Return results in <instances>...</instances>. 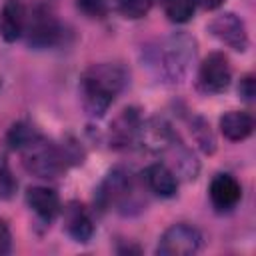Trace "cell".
Segmentation results:
<instances>
[{"instance_id":"cell-24","label":"cell","mask_w":256,"mask_h":256,"mask_svg":"<svg viewBox=\"0 0 256 256\" xmlns=\"http://www.w3.org/2000/svg\"><path fill=\"white\" fill-rule=\"evenodd\" d=\"M12 250V234L4 220H0V256L8 254Z\"/></svg>"},{"instance_id":"cell-25","label":"cell","mask_w":256,"mask_h":256,"mask_svg":"<svg viewBox=\"0 0 256 256\" xmlns=\"http://www.w3.org/2000/svg\"><path fill=\"white\" fill-rule=\"evenodd\" d=\"M204 10H214V8H218L224 0H196Z\"/></svg>"},{"instance_id":"cell-5","label":"cell","mask_w":256,"mask_h":256,"mask_svg":"<svg viewBox=\"0 0 256 256\" xmlns=\"http://www.w3.org/2000/svg\"><path fill=\"white\" fill-rule=\"evenodd\" d=\"M26 40L34 48H50L60 38V24L56 16L46 8L38 6L30 16H26Z\"/></svg>"},{"instance_id":"cell-3","label":"cell","mask_w":256,"mask_h":256,"mask_svg":"<svg viewBox=\"0 0 256 256\" xmlns=\"http://www.w3.org/2000/svg\"><path fill=\"white\" fill-rule=\"evenodd\" d=\"M194 58H196V40L184 32H178L168 36L158 46L154 64L158 68V74L166 82L178 84L188 76Z\"/></svg>"},{"instance_id":"cell-10","label":"cell","mask_w":256,"mask_h":256,"mask_svg":"<svg viewBox=\"0 0 256 256\" xmlns=\"http://www.w3.org/2000/svg\"><path fill=\"white\" fill-rule=\"evenodd\" d=\"M140 114L136 108H124L114 122L110 124V146L116 150H124L132 146L138 140V130H140Z\"/></svg>"},{"instance_id":"cell-15","label":"cell","mask_w":256,"mask_h":256,"mask_svg":"<svg viewBox=\"0 0 256 256\" xmlns=\"http://www.w3.org/2000/svg\"><path fill=\"white\" fill-rule=\"evenodd\" d=\"M144 182L154 194H158L162 198H170L178 190V178L172 172V168H168L166 164L148 166L144 170Z\"/></svg>"},{"instance_id":"cell-22","label":"cell","mask_w":256,"mask_h":256,"mask_svg":"<svg viewBox=\"0 0 256 256\" xmlns=\"http://www.w3.org/2000/svg\"><path fill=\"white\" fill-rule=\"evenodd\" d=\"M14 188H16V180L12 178L6 162L0 160V194L2 196H10L14 192Z\"/></svg>"},{"instance_id":"cell-4","label":"cell","mask_w":256,"mask_h":256,"mask_svg":"<svg viewBox=\"0 0 256 256\" xmlns=\"http://www.w3.org/2000/svg\"><path fill=\"white\" fill-rule=\"evenodd\" d=\"M202 246V234L198 228L190 224H174L170 226L158 240L156 252L162 256H188L198 252Z\"/></svg>"},{"instance_id":"cell-23","label":"cell","mask_w":256,"mask_h":256,"mask_svg":"<svg viewBox=\"0 0 256 256\" xmlns=\"http://www.w3.org/2000/svg\"><path fill=\"white\" fill-rule=\"evenodd\" d=\"M238 94L242 96V100L246 102H252L254 96H256V86H254V76H244L240 80V86H238Z\"/></svg>"},{"instance_id":"cell-20","label":"cell","mask_w":256,"mask_h":256,"mask_svg":"<svg viewBox=\"0 0 256 256\" xmlns=\"http://www.w3.org/2000/svg\"><path fill=\"white\" fill-rule=\"evenodd\" d=\"M38 136V132L32 128V126H28V124H14L12 128H10V132H8V144L12 146V148H24L28 142H32L34 138Z\"/></svg>"},{"instance_id":"cell-7","label":"cell","mask_w":256,"mask_h":256,"mask_svg":"<svg viewBox=\"0 0 256 256\" xmlns=\"http://www.w3.org/2000/svg\"><path fill=\"white\" fill-rule=\"evenodd\" d=\"M232 68L222 52H212L204 58L198 70V86L206 94H220L230 86Z\"/></svg>"},{"instance_id":"cell-12","label":"cell","mask_w":256,"mask_h":256,"mask_svg":"<svg viewBox=\"0 0 256 256\" xmlns=\"http://www.w3.org/2000/svg\"><path fill=\"white\" fill-rule=\"evenodd\" d=\"M64 228L74 242H88L94 234V224L86 208L78 202H70L64 210Z\"/></svg>"},{"instance_id":"cell-8","label":"cell","mask_w":256,"mask_h":256,"mask_svg":"<svg viewBox=\"0 0 256 256\" xmlns=\"http://www.w3.org/2000/svg\"><path fill=\"white\" fill-rule=\"evenodd\" d=\"M138 142L154 154H166L176 142L178 134L172 130V126L162 118H150L140 124L138 130Z\"/></svg>"},{"instance_id":"cell-17","label":"cell","mask_w":256,"mask_h":256,"mask_svg":"<svg viewBox=\"0 0 256 256\" xmlns=\"http://www.w3.org/2000/svg\"><path fill=\"white\" fill-rule=\"evenodd\" d=\"M196 0H164V14L170 22L182 24L194 16Z\"/></svg>"},{"instance_id":"cell-2","label":"cell","mask_w":256,"mask_h":256,"mask_svg":"<svg viewBox=\"0 0 256 256\" xmlns=\"http://www.w3.org/2000/svg\"><path fill=\"white\" fill-rule=\"evenodd\" d=\"M20 152L24 168L38 178H58L62 172H66L70 162H82V152H70L68 146H58L40 134L20 148Z\"/></svg>"},{"instance_id":"cell-9","label":"cell","mask_w":256,"mask_h":256,"mask_svg":"<svg viewBox=\"0 0 256 256\" xmlns=\"http://www.w3.org/2000/svg\"><path fill=\"white\" fill-rule=\"evenodd\" d=\"M208 30L212 32V36H216L220 42H224L232 50L244 52L248 48V32H246V26L232 12H224V14L216 16L210 22Z\"/></svg>"},{"instance_id":"cell-11","label":"cell","mask_w":256,"mask_h":256,"mask_svg":"<svg viewBox=\"0 0 256 256\" xmlns=\"http://www.w3.org/2000/svg\"><path fill=\"white\" fill-rule=\"evenodd\" d=\"M208 194H210L212 206L216 210H220V212H226V210H232L240 202V198H242V186L230 174H216L212 178V182H210Z\"/></svg>"},{"instance_id":"cell-13","label":"cell","mask_w":256,"mask_h":256,"mask_svg":"<svg viewBox=\"0 0 256 256\" xmlns=\"http://www.w3.org/2000/svg\"><path fill=\"white\" fill-rule=\"evenodd\" d=\"M26 202L32 208V212L38 218L46 220V222L54 220L56 214L60 212V198H58V194L52 188H44V186H32V188H28Z\"/></svg>"},{"instance_id":"cell-18","label":"cell","mask_w":256,"mask_h":256,"mask_svg":"<svg viewBox=\"0 0 256 256\" xmlns=\"http://www.w3.org/2000/svg\"><path fill=\"white\" fill-rule=\"evenodd\" d=\"M152 2L154 0H116V8L124 18L138 20L150 12Z\"/></svg>"},{"instance_id":"cell-19","label":"cell","mask_w":256,"mask_h":256,"mask_svg":"<svg viewBox=\"0 0 256 256\" xmlns=\"http://www.w3.org/2000/svg\"><path fill=\"white\" fill-rule=\"evenodd\" d=\"M192 134H194V138H196V142H198V146L204 150V152H208V154H212L214 152V148H216V142H214V136H212V130H210V126L202 120V118H192Z\"/></svg>"},{"instance_id":"cell-1","label":"cell","mask_w":256,"mask_h":256,"mask_svg":"<svg viewBox=\"0 0 256 256\" xmlns=\"http://www.w3.org/2000/svg\"><path fill=\"white\" fill-rule=\"evenodd\" d=\"M128 74L118 64H92L80 78L82 106L92 118H100L124 90Z\"/></svg>"},{"instance_id":"cell-14","label":"cell","mask_w":256,"mask_h":256,"mask_svg":"<svg viewBox=\"0 0 256 256\" xmlns=\"http://www.w3.org/2000/svg\"><path fill=\"white\" fill-rule=\"evenodd\" d=\"M26 10L20 2L8 0L0 14V36L6 42H14L24 34L26 28Z\"/></svg>"},{"instance_id":"cell-6","label":"cell","mask_w":256,"mask_h":256,"mask_svg":"<svg viewBox=\"0 0 256 256\" xmlns=\"http://www.w3.org/2000/svg\"><path fill=\"white\" fill-rule=\"evenodd\" d=\"M134 192L132 174L124 168H114L106 174L100 188L96 190V202L102 210L112 206H124Z\"/></svg>"},{"instance_id":"cell-16","label":"cell","mask_w":256,"mask_h":256,"mask_svg":"<svg viewBox=\"0 0 256 256\" xmlns=\"http://www.w3.org/2000/svg\"><path fill=\"white\" fill-rule=\"evenodd\" d=\"M252 130H254V118L248 112L230 110L220 118V132L232 142H240L248 138Z\"/></svg>"},{"instance_id":"cell-21","label":"cell","mask_w":256,"mask_h":256,"mask_svg":"<svg viewBox=\"0 0 256 256\" xmlns=\"http://www.w3.org/2000/svg\"><path fill=\"white\" fill-rule=\"evenodd\" d=\"M76 6L88 18H104L108 14V2L106 0H76Z\"/></svg>"}]
</instances>
